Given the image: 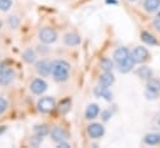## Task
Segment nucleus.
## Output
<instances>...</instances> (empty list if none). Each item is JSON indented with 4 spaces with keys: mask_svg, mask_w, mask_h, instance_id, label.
<instances>
[{
    "mask_svg": "<svg viewBox=\"0 0 160 148\" xmlns=\"http://www.w3.org/2000/svg\"><path fill=\"white\" fill-rule=\"evenodd\" d=\"M69 71H70V65L66 61L56 60L51 63V73L54 78L59 82L66 81L69 78Z\"/></svg>",
    "mask_w": 160,
    "mask_h": 148,
    "instance_id": "obj_1",
    "label": "nucleus"
},
{
    "mask_svg": "<svg viewBox=\"0 0 160 148\" xmlns=\"http://www.w3.org/2000/svg\"><path fill=\"white\" fill-rule=\"evenodd\" d=\"M39 39L44 44H52L58 39V34L51 27H44L39 31Z\"/></svg>",
    "mask_w": 160,
    "mask_h": 148,
    "instance_id": "obj_2",
    "label": "nucleus"
},
{
    "mask_svg": "<svg viewBox=\"0 0 160 148\" xmlns=\"http://www.w3.org/2000/svg\"><path fill=\"white\" fill-rule=\"evenodd\" d=\"M54 107H55V99L50 96L42 97L38 101V109L41 113H49L54 109Z\"/></svg>",
    "mask_w": 160,
    "mask_h": 148,
    "instance_id": "obj_3",
    "label": "nucleus"
},
{
    "mask_svg": "<svg viewBox=\"0 0 160 148\" xmlns=\"http://www.w3.org/2000/svg\"><path fill=\"white\" fill-rule=\"evenodd\" d=\"M149 57V51L145 49V47H135L131 52V58L134 60L135 63H141V62H145Z\"/></svg>",
    "mask_w": 160,
    "mask_h": 148,
    "instance_id": "obj_4",
    "label": "nucleus"
},
{
    "mask_svg": "<svg viewBox=\"0 0 160 148\" xmlns=\"http://www.w3.org/2000/svg\"><path fill=\"white\" fill-rule=\"evenodd\" d=\"M46 88H48V83H46L44 80H41V78H35V80L31 82V85H30V90H31V92L35 93V95H41V93H44V92L46 91Z\"/></svg>",
    "mask_w": 160,
    "mask_h": 148,
    "instance_id": "obj_5",
    "label": "nucleus"
},
{
    "mask_svg": "<svg viewBox=\"0 0 160 148\" xmlns=\"http://www.w3.org/2000/svg\"><path fill=\"white\" fill-rule=\"evenodd\" d=\"M50 136H51V139L55 141V142H58V143L69 138L68 132L64 128H61V127H54L51 129V132H50Z\"/></svg>",
    "mask_w": 160,
    "mask_h": 148,
    "instance_id": "obj_6",
    "label": "nucleus"
},
{
    "mask_svg": "<svg viewBox=\"0 0 160 148\" xmlns=\"http://www.w3.org/2000/svg\"><path fill=\"white\" fill-rule=\"evenodd\" d=\"M104 132H105V129H104V127L100 123H91L88 127V134L91 138H95V139L102 137L104 136Z\"/></svg>",
    "mask_w": 160,
    "mask_h": 148,
    "instance_id": "obj_7",
    "label": "nucleus"
},
{
    "mask_svg": "<svg viewBox=\"0 0 160 148\" xmlns=\"http://www.w3.org/2000/svg\"><path fill=\"white\" fill-rule=\"evenodd\" d=\"M130 51L126 49V47H119L115 50L114 52V60L116 61V63H122L124 61H126L129 57H130Z\"/></svg>",
    "mask_w": 160,
    "mask_h": 148,
    "instance_id": "obj_8",
    "label": "nucleus"
},
{
    "mask_svg": "<svg viewBox=\"0 0 160 148\" xmlns=\"http://www.w3.org/2000/svg\"><path fill=\"white\" fill-rule=\"evenodd\" d=\"M35 68H36V72L44 77L49 76L50 72H51V63H49L48 61L45 60H41V61H38L36 65H35Z\"/></svg>",
    "mask_w": 160,
    "mask_h": 148,
    "instance_id": "obj_9",
    "label": "nucleus"
},
{
    "mask_svg": "<svg viewBox=\"0 0 160 148\" xmlns=\"http://www.w3.org/2000/svg\"><path fill=\"white\" fill-rule=\"evenodd\" d=\"M94 93H95L96 97H102V98H105L106 101H111V99H112L111 92L108 90V87H104V86H101V85H100L99 87H95Z\"/></svg>",
    "mask_w": 160,
    "mask_h": 148,
    "instance_id": "obj_10",
    "label": "nucleus"
},
{
    "mask_svg": "<svg viewBox=\"0 0 160 148\" xmlns=\"http://www.w3.org/2000/svg\"><path fill=\"white\" fill-rule=\"evenodd\" d=\"M12 78H14V72H12V70L5 67V70L0 73V85H1V86H6V85H9V83L12 81Z\"/></svg>",
    "mask_w": 160,
    "mask_h": 148,
    "instance_id": "obj_11",
    "label": "nucleus"
},
{
    "mask_svg": "<svg viewBox=\"0 0 160 148\" xmlns=\"http://www.w3.org/2000/svg\"><path fill=\"white\" fill-rule=\"evenodd\" d=\"M114 81H115V78H114V75H112L111 72H104V73L100 76V78H99V83H100L101 86H104V87L111 86V85L114 83Z\"/></svg>",
    "mask_w": 160,
    "mask_h": 148,
    "instance_id": "obj_12",
    "label": "nucleus"
},
{
    "mask_svg": "<svg viewBox=\"0 0 160 148\" xmlns=\"http://www.w3.org/2000/svg\"><path fill=\"white\" fill-rule=\"evenodd\" d=\"M64 42L69 46H76L80 44V36L74 32H69L64 36Z\"/></svg>",
    "mask_w": 160,
    "mask_h": 148,
    "instance_id": "obj_13",
    "label": "nucleus"
},
{
    "mask_svg": "<svg viewBox=\"0 0 160 148\" xmlns=\"http://www.w3.org/2000/svg\"><path fill=\"white\" fill-rule=\"evenodd\" d=\"M99 112H100L99 106H98L96 103H91V104L88 106V108H86V111H85V117H86L88 119H92V118H95V117L99 114Z\"/></svg>",
    "mask_w": 160,
    "mask_h": 148,
    "instance_id": "obj_14",
    "label": "nucleus"
},
{
    "mask_svg": "<svg viewBox=\"0 0 160 148\" xmlns=\"http://www.w3.org/2000/svg\"><path fill=\"white\" fill-rule=\"evenodd\" d=\"M144 142L149 146H155L160 143V134L159 133H149L144 137Z\"/></svg>",
    "mask_w": 160,
    "mask_h": 148,
    "instance_id": "obj_15",
    "label": "nucleus"
},
{
    "mask_svg": "<svg viewBox=\"0 0 160 148\" xmlns=\"http://www.w3.org/2000/svg\"><path fill=\"white\" fill-rule=\"evenodd\" d=\"M144 7L149 12L156 11L160 7V0H145L144 1Z\"/></svg>",
    "mask_w": 160,
    "mask_h": 148,
    "instance_id": "obj_16",
    "label": "nucleus"
},
{
    "mask_svg": "<svg viewBox=\"0 0 160 148\" xmlns=\"http://www.w3.org/2000/svg\"><path fill=\"white\" fill-rule=\"evenodd\" d=\"M134 60L131 58V56L126 60V61H124L122 63H119L118 65V67H119V71L120 72H122V73H126V72H129L131 68H132V66H134Z\"/></svg>",
    "mask_w": 160,
    "mask_h": 148,
    "instance_id": "obj_17",
    "label": "nucleus"
},
{
    "mask_svg": "<svg viewBox=\"0 0 160 148\" xmlns=\"http://www.w3.org/2000/svg\"><path fill=\"white\" fill-rule=\"evenodd\" d=\"M146 90L159 93V91H160V80L152 78V77L149 78V80H148V83H146Z\"/></svg>",
    "mask_w": 160,
    "mask_h": 148,
    "instance_id": "obj_18",
    "label": "nucleus"
},
{
    "mask_svg": "<svg viewBox=\"0 0 160 148\" xmlns=\"http://www.w3.org/2000/svg\"><path fill=\"white\" fill-rule=\"evenodd\" d=\"M138 76L142 80H149V78L152 77V71H151V68H149L146 66H142L138 70Z\"/></svg>",
    "mask_w": 160,
    "mask_h": 148,
    "instance_id": "obj_19",
    "label": "nucleus"
},
{
    "mask_svg": "<svg viewBox=\"0 0 160 148\" xmlns=\"http://www.w3.org/2000/svg\"><path fill=\"white\" fill-rule=\"evenodd\" d=\"M141 40H142L145 44H148V45H156V44H158L156 39H155L151 34H149V32H146V31H142V32H141Z\"/></svg>",
    "mask_w": 160,
    "mask_h": 148,
    "instance_id": "obj_20",
    "label": "nucleus"
},
{
    "mask_svg": "<svg viewBox=\"0 0 160 148\" xmlns=\"http://www.w3.org/2000/svg\"><path fill=\"white\" fill-rule=\"evenodd\" d=\"M35 52L31 50V49H28V50H25L24 51V53H22V60L25 61V62H28V63H32L34 61H35Z\"/></svg>",
    "mask_w": 160,
    "mask_h": 148,
    "instance_id": "obj_21",
    "label": "nucleus"
},
{
    "mask_svg": "<svg viewBox=\"0 0 160 148\" xmlns=\"http://www.w3.org/2000/svg\"><path fill=\"white\" fill-rule=\"evenodd\" d=\"M100 66L101 68L105 71V72H111V70L114 68V65H112V61L108 57H104L101 61H100Z\"/></svg>",
    "mask_w": 160,
    "mask_h": 148,
    "instance_id": "obj_22",
    "label": "nucleus"
},
{
    "mask_svg": "<svg viewBox=\"0 0 160 148\" xmlns=\"http://www.w3.org/2000/svg\"><path fill=\"white\" fill-rule=\"evenodd\" d=\"M34 132H35V134L44 137V136H46V134L49 133V128H48V126H45V124H41V126L39 124V126H35V127H34Z\"/></svg>",
    "mask_w": 160,
    "mask_h": 148,
    "instance_id": "obj_23",
    "label": "nucleus"
},
{
    "mask_svg": "<svg viewBox=\"0 0 160 148\" xmlns=\"http://www.w3.org/2000/svg\"><path fill=\"white\" fill-rule=\"evenodd\" d=\"M70 107H71V101H70L69 98H66V99H64V101L60 102V104H59V111H60L61 113H66V112L70 109Z\"/></svg>",
    "mask_w": 160,
    "mask_h": 148,
    "instance_id": "obj_24",
    "label": "nucleus"
},
{
    "mask_svg": "<svg viewBox=\"0 0 160 148\" xmlns=\"http://www.w3.org/2000/svg\"><path fill=\"white\" fill-rule=\"evenodd\" d=\"M12 5V0H0V10L8 11Z\"/></svg>",
    "mask_w": 160,
    "mask_h": 148,
    "instance_id": "obj_25",
    "label": "nucleus"
},
{
    "mask_svg": "<svg viewBox=\"0 0 160 148\" xmlns=\"http://www.w3.org/2000/svg\"><path fill=\"white\" fill-rule=\"evenodd\" d=\"M8 22H9V25H10V27H16L18 25H19V19L16 17V16H9V19H8Z\"/></svg>",
    "mask_w": 160,
    "mask_h": 148,
    "instance_id": "obj_26",
    "label": "nucleus"
},
{
    "mask_svg": "<svg viewBox=\"0 0 160 148\" xmlns=\"http://www.w3.org/2000/svg\"><path fill=\"white\" fill-rule=\"evenodd\" d=\"M6 108H8V102H6V99L2 98V97H0V114L4 113V112L6 111Z\"/></svg>",
    "mask_w": 160,
    "mask_h": 148,
    "instance_id": "obj_27",
    "label": "nucleus"
},
{
    "mask_svg": "<svg viewBox=\"0 0 160 148\" xmlns=\"http://www.w3.org/2000/svg\"><path fill=\"white\" fill-rule=\"evenodd\" d=\"M41 142H42V137H41V136H38V134L31 139V144H32L34 147H38Z\"/></svg>",
    "mask_w": 160,
    "mask_h": 148,
    "instance_id": "obj_28",
    "label": "nucleus"
},
{
    "mask_svg": "<svg viewBox=\"0 0 160 148\" xmlns=\"http://www.w3.org/2000/svg\"><path fill=\"white\" fill-rule=\"evenodd\" d=\"M145 96H146L149 99H154V98H156V96H158V92H152V91H149V90H146V92H145Z\"/></svg>",
    "mask_w": 160,
    "mask_h": 148,
    "instance_id": "obj_29",
    "label": "nucleus"
},
{
    "mask_svg": "<svg viewBox=\"0 0 160 148\" xmlns=\"http://www.w3.org/2000/svg\"><path fill=\"white\" fill-rule=\"evenodd\" d=\"M152 26H154V29H155L156 31H159V32H160V16H159L154 22H152Z\"/></svg>",
    "mask_w": 160,
    "mask_h": 148,
    "instance_id": "obj_30",
    "label": "nucleus"
},
{
    "mask_svg": "<svg viewBox=\"0 0 160 148\" xmlns=\"http://www.w3.org/2000/svg\"><path fill=\"white\" fill-rule=\"evenodd\" d=\"M101 117H102V119H104V121H108V119H109V117H111V113H110L109 111H104V112L101 113Z\"/></svg>",
    "mask_w": 160,
    "mask_h": 148,
    "instance_id": "obj_31",
    "label": "nucleus"
},
{
    "mask_svg": "<svg viewBox=\"0 0 160 148\" xmlns=\"http://www.w3.org/2000/svg\"><path fill=\"white\" fill-rule=\"evenodd\" d=\"M58 147H59V148H61V147H62V148H69L70 146H69L68 143H65V142L62 141V142H59V144H58Z\"/></svg>",
    "mask_w": 160,
    "mask_h": 148,
    "instance_id": "obj_32",
    "label": "nucleus"
},
{
    "mask_svg": "<svg viewBox=\"0 0 160 148\" xmlns=\"http://www.w3.org/2000/svg\"><path fill=\"white\" fill-rule=\"evenodd\" d=\"M5 129H6V127H5V126H0V134H2V133L5 132Z\"/></svg>",
    "mask_w": 160,
    "mask_h": 148,
    "instance_id": "obj_33",
    "label": "nucleus"
},
{
    "mask_svg": "<svg viewBox=\"0 0 160 148\" xmlns=\"http://www.w3.org/2000/svg\"><path fill=\"white\" fill-rule=\"evenodd\" d=\"M4 70H5V67H2V66H0V73H1V72H2Z\"/></svg>",
    "mask_w": 160,
    "mask_h": 148,
    "instance_id": "obj_34",
    "label": "nucleus"
},
{
    "mask_svg": "<svg viewBox=\"0 0 160 148\" xmlns=\"http://www.w3.org/2000/svg\"><path fill=\"white\" fill-rule=\"evenodd\" d=\"M158 123H159V126H160V118H159V119H158Z\"/></svg>",
    "mask_w": 160,
    "mask_h": 148,
    "instance_id": "obj_35",
    "label": "nucleus"
},
{
    "mask_svg": "<svg viewBox=\"0 0 160 148\" xmlns=\"http://www.w3.org/2000/svg\"><path fill=\"white\" fill-rule=\"evenodd\" d=\"M0 29H1V21H0Z\"/></svg>",
    "mask_w": 160,
    "mask_h": 148,
    "instance_id": "obj_36",
    "label": "nucleus"
},
{
    "mask_svg": "<svg viewBox=\"0 0 160 148\" xmlns=\"http://www.w3.org/2000/svg\"><path fill=\"white\" fill-rule=\"evenodd\" d=\"M159 16H160V12H159Z\"/></svg>",
    "mask_w": 160,
    "mask_h": 148,
    "instance_id": "obj_37",
    "label": "nucleus"
},
{
    "mask_svg": "<svg viewBox=\"0 0 160 148\" xmlns=\"http://www.w3.org/2000/svg\"><path fill=\"white\" fill-rule=\"evenodd\" d=\"M131 1H134V0H131Z\"/></svg>",
    "mask_w": 160,
    "mask_h": 148,
    "instance_id": "obj_38",
    "label": "nucleus"
}]
</instances>
